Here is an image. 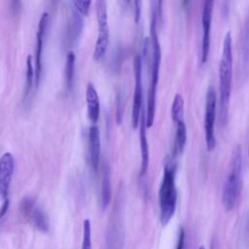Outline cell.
Here are the masks:
<instances>
[{
    "mask_svg": "<svg viewBox=\"0 0 249 249\" xmlns=\"http://www.w3.org/2000/svg\"><path fill=\"white\" fill-rule=\"evenodd\" d=\"M157 19L158 14L157 9H154L151 17L150 23V53H151V64H150V85L147 97L146 105V124L147 127H151L154 124L155 115H156V96H157V87L159 82V71L160 64V45L157 33Z\"/></svg>",
    "mask_w": 249,
    "mask_h": 249,
    "instance_id": "6da1fadb",
    "label": "cell"
},
{
    "mask_svg": "<svg viewBox=\"0 0 249 249\" xmlns=\"http://www.w3.org/2000/svg\"><path fill=\"white\" fill-rule=\"evenodd\" d=\"M232 80V39L228 32L224 39L222 55L219 62V90H220V124L228 122L229 102Z\"/></svg>",
    "mask_w": 249,
    "mask_h": 249,
    "instance_id": "7a4b0ae2",
    "label": "cell"
},
{
    "mask_svg": "<svg viewBox=\"0 0 249 249\" xmlns=\"http://www.w3.org/2000/svg\"><path fill=\"white\" fill-rule=\"evenodd\" d=\"M160 201V219L163 227L168 225L172 219L177 201V191L175 186L174 167L168 162L164 165L161 184L159 191Z\"/></svg>",
    "mask_w": 249,
    "mask_h": 249,
    "instance_id": "3957f363",
    "label": "cell"
},
{
    "mask_svg": "<svg viewBox=\"0 0 249 249\" xmlns=\"http://www.w3.org/2000/svg\"><path fill=\"white\" fill-rule=\"evenodd\" d=\"M241 166L242 153L240 146L237 145L232 154L223 191V203L227 211H231L234 208L238 198L241 182Z\"/></svg>",
    "mask_w": 249,
    "mask_h": 249,
    "instance_id": "277c9868",
    "label": "cell"
},
{
    "mask_svg": "<svg viewBox=\"0 0 249 249\" xmlns=\"http://www.w3.org/2000/svg\"><path fill=\"white\" fill-rule=\"evenodd\" d=\"M95 10L98 24V36L93 51V59L99 60L106 53L110 38L106 0H95Z\"/></svg>",
    "mask_w": 249,
    "mask_h": 249,
    "instance_id": "5b68a950",
    "label": "cell"
},
{
    "mask_svg": "<svg viewBox=\"0 0 249 249\" xmlns=\"http://www.w3.org/2000/svg\"><path fill=\"white\" fill-rule=\"evenodd\" d=\"M216 116V92L214 89L209 88L205 99L204 111V135L205 143L208 151L214 150L216 146V139L214 133V124Z\"/></svg>",
    "mask_w": 249,
    "mask_h": 249,
    "instance_id": "8992f818",
    "label": "cell"
},
{
    "mask_svg": "<svg viewBox=\"0 0 249 249\" xmlns=\"http://www.w3.org/2000/svg\"><path fill=\"white\" fill-rule=\"evenodd\" d=\"M134 71V90L133 101L131 110V124L132 127L136 128L139 124V119L141 110L143 108V89H142V59L139 55H136L133 60Z\"/></svg>",
    "mask_w": 249,
    "mask_h": 249,
    "instance_id": "52a82bcc",
    "label": "cell"
},
{
    "mask_svg": "<svg viewBox=\"0 0 249 249\" xmlns=\"http://www.w3.org/2000/svg\"><path fill=\"white\" fill-rule=\"evenodd\" d=\"M20 211L22 215L30 221V223L38 231L47 232L49 231V223L45 213L39 208L32 197L26 196L20 202Z\"/></svg>",
    "mask_w": 249,
    "mask_h": 249,
    "instance_id": "ba28073f",
    "label": "cell"
},
{
    "mask_svg": "<svg viewBox=\"0 0 249 249\" xmlns=\"http://www.w3.org/2000/svg\"><path fill=\"white\" fill-rule=\"evenodd\" d=\"M215 0H204L202 8V42H201V62L207 61L210 50V33L212 23V12Z\"/></svg>",
    "mask_w": 249,
    "mask_h": 249,
    "instance_id": "9c48e42d",
    "label": "cell"
},
{
    "mask_svg": "<svg viewBox=\"0 0 249 249\" xmlns=\"http://www.w3.org/2000/svg\"><path fill=\"white\" fill-rule=\"evenodd\" d=\"M15 169V159L11 153H5L0 159V197L6 199L9 194Z\"/></svg>",
    "mask_w": 249,
    "mask_h": 249,
    "instance_id": "30bf717a",
    "label": "cell"
},
{
    "mask_svg": "<svg viewBox=\"0 0 249 249\" xmlns=\"http://www.w3.org/2000/svg\"><path fill=\"white\" fill-rule=\"evenodd\" d=\"M48 13H44L39 20L38 29L36 34V51H35V85L36 88L39 87L41 74H42V53H43V45H44V37L47 30L48 25Z\"/></svg>",
    "mask_w": 249,
    "mask_h": 249,
    "instance_id": "8fae6325",
    "label": "cell"
},
{
    "mask_svg": "<svg viewBox=\"0 0 249 249\" xmlns=\"http://www.w3.org/2000/svg\"><path fill=\"white\" fill-rule=\"evenodd\" d=\"M147 124H146V111L144 108L141 110L139 119V141H140V152H141V164H140V175L146 174L149 166V145L147 140Z\"/></svg>",
    "mask_w": 249,
    "mask_h": 249,
    "instance_id": "7c38bea8",
    "label": "cell"
},
{
    "mask_svg": "<svg viewBox=\"0 0 249 249\" xmlns=\"http://www.w3.org/2000/svg\"><path fill=\"white\" fill-rule=\"evenodd\" d=\"M100 132L96 125H91L89 129V160L94 172L98 170L100 162Z\"/></svg>",
    "mask_w": 249,
    "mask_h": 249,
    "instance_id": "4fadbf2b",
    "label": "cell"
},
{
    "mask_svg": "<svg viewBox=\"0 0 249 249\" xmlns=\"http://www.w3.org/2000/svg\"><path fill=\"white\" fill-rule=\"evenodd\" d=\"M86 100H87V110L88 117L90 122L96 123L99 118L100 113V103L98 93L91 83H89L86 90Z\"/></svg>",
    "mask_w": 249,
    "mask_h": 249,
    "instance_id": "5bb4252c",
    "label": "cell"
},
{
    "mask_svg": "<svg viewBox=\"0 0 249 249\" xmlns=\"http://www.w3.org/2000/svg\"><path fill=\"white\" fill-rule=\"evenodd\" d=\"M111 201V179L110 169L107 165H104L103 176L101 183V206L102 209H106Z\"/></svg>",
    "mask_w": 249,
    "mask_h": 249,
    "instance_id": "9a60e30c",
    "label": "cell"
},
{
    "mask_svg": "<svg viewBox=\"0 0 249 249\" xmlns=\"http://www.w3.org/2000/svg\"><path fill=\"white\" fill-rule=\"evenodd\" d=\"M82 17L75 9L72 14V18L70 19V25L68 27V38L69 42H75L79 37L82 28H83V19Z\"/></svg>",
    "mask_w": 249,
    "mask_h": 249,
    "instance_id": "2e32d148",
    "label": "cell"
},
{
    "mask_svg": "<svg viewBox=\"0 0 249 249\" xmlns=\"http://www.w3.org/2000/svg\"><path fill=\"white\" fill-rule=\"evenodd\" d=\"M186 141H187V127L184 121H181L176 123V133H175V141H174L175 153L181 154L183 152Z\"/></svg>",
    "mask_w": 249,
    "mask_h": 249,
    "instance_id": "e0dca14e",
    "label": "cell"
},
{
    "mask_svg": "<svg viewBox=\"0 0 249 249\" xmlns=\"http://www.w3.org/2000/svg\"><path fill=\"white\" fill-rule=\"evenodd\" d=\"M75 73V54L70 52L67 53L65 62V85L67 89H72Z\"/></svg>",
    "mask_w": 249,
    "mask_h": 249,
    "instance_id": "ac0fdd59",
    "label": "cell"
},
{
    "mask_svg": "<svg viewBox=\"0 0 249 249\" xmlns=\"http://www.w3.org/2000/svg\"><path fill=\"white\" fill-rule=\"evenodd\" d=\"M184 98L180 93L174 95L172 105H171V119L176 124L178 122L184 121Z\"/></svg>",
    "mask_w": 249,
    "mask_h": 249,
    "instance_id": "d6986e66",
    "label": "cell"
},
{
    "mask_svg": "<svg viewBox=\"0 0 249 249\" xmlns=\"http://www.w3.org/2000/svg\"><path fill=\"white\" fill-rule=\"evenodd\" d=\"M35 83V69L32 64L31 55H27L26 58V77H25V88H24V98H27L31 91L33 84Z\"/></svg>",
    "mask_w": 249,
    "mask_h": 249,
    "instance_id": "ffe728a7",
    "label": "cell"
},
{
    "mask_svg": "<svg viewBox=\"0 0 249 249\" xmlns=\"http://www.w3.org/2000/svg\"><path fill=\"white\" fill-rule=\"evenodd\" d=\"M82 249H91V227L89 219L84 221Z\"/></svg>",
    "mask_w": 249,
    "mask_h": 249,
    "instance_id": "44dd1931",
    "label": "cell"
},
{
    "mask_svg": "<svg viewBox=\"0 0 249 249\" xmlns=\"http://www.w3.org/2000/svg\"><path fill=\"white\" fill-rule=\"evenodd\" d=\"M75 10L81 16H88L91 4V0H71Z\"/></svg>",
    "mask_w": 249,
    "mask_h": 249,
    "instance_id": "7402d4cb",
    "label": "cell"
},
{
    "mask_svg": "<svg viewBox=\"0 0 249 249\" xmlns=\"http://www.w3.org/2000/svg\"><path fill=\"white\" fill-rule=\"evenodd\" d=\"M184 244H185V231L181 227L179 230V234H178V240H177V245L176 249H184Z\"/></svg>",
    "mask_w": 249,
    "mask_h": 249,
    "instance_id": "603a6c76",
    "label": "cell"
},
{
    "mask_svg": "<svg viewBox=\"0 0 249 249\" xmlns=\"http://www.w3.org/2000/svg\"><path fill=\"white\" fill-rule=\"evenodd\" d=\"M9 206H10V200L8 198H6L2 204V206L0 207V219H2L5 214L7 213L8 209H9Z\"/></svg>",
    "mask_w": 249,
    "mask_h": 249,
    "instance_id": "cb8c5ba5",
    "label": "cell"
},
{
    "mask_svg": "<svg viewBox=\"0 0 249 249\" xmlns=\"http://www.w3.org/2000/svg\"><path fill=\"white\" fill-rule=\"evenodd\" d=\"M162 3H163V0H157V14H158V18L160 19L162 18Z\"/></svg>",
    "mask_w": 249,
    "mask_h": 249,
    "instance_id": "d4e9b609",
    "label": "cell"
},
{
    "mask_svg": "<svg viewBox=\"0 0 249 249\" xmlns=\"http://www.w3.org/2000/svg\"><path fill=\"white\" fill-rule=\"evenodd\" d=\"M12 6L15 12H18L20 8V0H12Z\"/></svg>",
    "mask_w": 249,
    "mask_h": 249,
    "instance_id": "484cf974",
    "label": "cell"
},
{
    "mask_svg": "<svg viewBox=\"0 0 249 249\" xmlns=\"http://www.w3.org/2000/svg\"><path fill=\"white\" fill-rule=\"evenodd\" d=\"M189 2H190V0H182V7H183V9H186L188 7Z\"/></svg>",
    "mask_w": 249,
    "mask_h": 249,
    "instance_id": "4316f807",
    "label": "cell"
},
{
    "mask_svg": "<svg viewBox=\"0 0 249 249\" xmlns=\"http://www.w3.org/2000/svg\"><path fill=\"white\" fill-rule=\"evenodd\" d=\"M198 249H205V248H204V246H202V245H201V246H199V247H198Z\"/></svg>",
    "mask_w": 249,
    "mask_h": 249,
    "instance_id": "83f0119b",
    "label": "cell"
},
{
    "mask_svg": "<svg viewBox=\"0 0 249 249\" xmlns=\"http://www.w3.org/2000/svg\"><path fill=\"white\" fill-rule=\"evenodd\" d=\"M211 249H214V247H213V243H212V245H211Z\"/></svg>",
    "mask_w": 249,
    "mask_h": 249,
    "instance_id": "f1b7e54d",
    "label": "cell"
},
{
    "mask_svg": "<svg viewBox=\"0 0 249 249\" xmlns=\"http://www.w3.org/2000/svg\"><path fill=\"white\" fill-rule=\"evenodd\" d=\"M248 156H249V148H248Z\"/></svg>",
    "mask_w": 249,
    "mask_h": 249,
    "instance_id": "f546056e",
    "label": "cell"
},
{
    "mask_svg": "<svg viewBox=\"0 0 249 249\" xmlns=\"http://www.w3.org/2000/svg\"><path fill=\"white\" fill-rule=\"evenodd\" d=\"M126 1H127V2H129V1H130V0H126Z\"/></svg>",
    "mask_w": 249,
    "mask_h": 249,
    "instance_id": "4dcf8cb0",
    "label": "cell"
}]
</instances>
